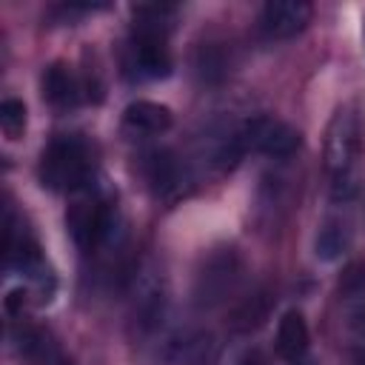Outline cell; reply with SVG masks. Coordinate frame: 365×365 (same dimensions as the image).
<instances>
[{"instance_id": "13", "label": "cell", "mask_w": 365, "mask_h": 365, "mask_svg": "<svg viewBox=\"0 0 365 365\" xmlns=\"http://www.w3.org/2000/svg\"><path fill=\"white\" fill-rule=\"evenodd\" d=\"M348 242H351V228H348V222L331 217V220L322 222V228H319V234H317V257H319V259H336V257L348 248Z\"/></svg>"}, {"instance_id": "16", "label": "cell", "mask_w": 365, "mask_h": 365, "mask_svg": "<svg viewBox=\"0 0 365 365\" xmlns=\"http://www.w3.org/2000/svg\"><path fill=\"white\" fill-rule=\"evenodd\" d=\"M351 365H365V322H359L351 334Z\"/></svg>"}, {"instance_id": "7", "label": "cell", "mask_w": 365, "mask_h": 365, "mask_svg": "<svg viewBox=\"0 0 365 365\" xmlns=\"http://www.w3.org/2000/svg\"><path fill=\"white\" fill-rule=\"evenodd\" d=\"M237 279H240V259H237V254L231 248L228 251L222 248V251L211 254L205 268L200 271V277H197V299L202 305H214V302L225 299L234 291Z\"/></svg>"}, {"instance_id": "2", "label": "cell", "mask_w": 365, "mask_h": 365, "mask_svg": "<svg viewBox=\"0 0 365 365\" xmlns=\"http://www.w3.org/2000/svg\"><path fill=\"white\" fill-rule=\"evenodd\" d=\"M66 222L68 231L77 242V248L83 251H94L100 245H106L114 237L117 228V208H111L108 202H103L97 194L86 188L74 191V202L66 211Z\"/></svg>"}, {"instance_id": "14", "label": "cell", "mask_w": 365, "mask_h": 365, "mask_svg": "<svg viewBox=\"0 0 365 365\" xmlns=\"http://www.w3.org/2000/svg\"><path fill=\"white\" fill-rule=\"evenodd\" d=\"M265 314H268V297L265 294H257V297H251V299H245L237 311H234V328H240V331H248V328H257L262 319H265Z\"/></svg>"}, {"instance_id": "3", "label": "cell", "mask_w": 365, "mask_h": 365, "mask_svg": "<svg viewBox=\"0 0 365 365\" xmlns=\"http://www.w3.org/2000/svg\"><path fill=\"white\" fill-rule=\"evenodd\" d=\"M165 26L134 23L131 40L125 46L123 66L137 80H163L171 74V54L165 46Z\"/></svg>"}, {"instance_id": "15", "label": "cell", "mask_w": 365, "mask_h": 365, "mask_svg": "<svg viewBox=\"0 0 365 365\" xmlns=\"http://www.w3.org/2000/svg\"><path fill=\"white\" fill-rule=\"evenodd\" d=\"M0 128L9 140H17L26 131V106L14 97L0 103Z\"/></svg>"}, {"instance_id": "12", "label": "cell", "mask_w": 365, "mask_h": 365, "mask_svg": "<svg viewBox=\"0 0 365 365\" xmlns=\"http://www.w3.org/2000/svg\"><path fill=\"white\" fill-rule=\"evenodd\" d=\"M145 168H148V182L154 185L157 194L165 197V194L180 191L182 174H180V163H177L171 154H165V151H154V154H148Z\"/></svg>"}, {"instance_id": "5", "label": "cell", "mask_w": 365, "mask_h": 365, "mask_svg": "<svg viewBox=\"0 0 365 365\" xmlns=\"http://www.w3.org/2000/svg\"><path fill=\"white\" fill-rule=\"evenodd\" d=\"M356 151H359V123H356V114L342 106L336 108V114L331 117L328 123V131H325V165L334 177H345L356 160Z\"/></svg>"}, {"instance_id": "4", "label": "cell", "mask_w": 365, "mask_h": 365, "mask_svg": "<svg viewBox=\"0 0 365 365\" xmlns=\"http://www.w3.org/2000/svg\"><path fill=\"white\" fill-rule=\"evenodd\" d=\"M240 143L245 151H259L268 157H291L299 148V131L277 117H254L240 128Z\"/></svg>"}, {"instance_id": "6", "label": "cell", "mask_w": 365, "mask_h": 365, "mask_svg": "<svg viewBox=\"0 0 365 365\" xmlns=\"http://www.w3.org/2000/svg\"><path fill=\"white\" fill-rule=\"evenodd\" d=\"M11 342L26 365H71V356L54 339V334L34 322H17L11 328Z\"/></svg>"}, {"instance_id": "10", "label": "cell", "mask_w": 365, "mask_h": 365, "mask_svg": "<svg viewBox=\"0 0 365 365\" xmlns=\"http://www.w3.org/2000/svg\"><path fill=\"white\" fill-rule=\"evenodd\" d=\"M123 125L131 134H145V137L163 134L171 128V108L151 100H134L123 111Z\"/></svg>"}, {"instance_id": "8", "label": "cell", "mask_w": 365, "mask_h": 365, "mask_svg": "<svg viewBox=\"0 0 365 365\" xmlns=\"http://www.w3.org/2000/svg\"><path fill=\"white\" fill-rule=\"evenodd\" d=\"M311 20V3L305 0H271L259 14V29L271 40H288L299 34Z\"/></svg>"}, {"instance_id": "1", "label": "cell", "mask_w": 365, "mask_h": 365, "mask_svg": "<svg viewBox=\"0 0 365 365\" xmlns=\"http://www.w3.org/2000/svg\"><path fill=\"white\" fill-rule=\"evenodd\" d=\"M40 182L51 191H80L91 177V154L83 137L57 134L40 154Z\"/></svg>"}, {"instance_id": "9", "label": "cell", "mask_w": 365, "mask_h": 365, "mask_svg": "<svg viewBox=\"0 0 365 365\" xmlns=\"http://www.w3.org/2000/svg\"><path fill=\"white\" fill-rule=\"evenodd\" d=\"M43 97L48 100V106H54L57 111H68L77 108L83 100V83L77 80V74L71 71V66L66 63H51L43 71Z\"/></svg>"}, {"instance_id": "11", "label": "cell", "mask_w": 365, "mask_h": 365, "mask_svg": "<svg viewBox=\"0 0 365 365\" xmlns=\"http://www.w3.org/2000/svg\"><path fill=\"white\" fill-rule=\"evenodd\" d=\"M308 351V325L299 311H285L277 328V354L282 359H299Z\"/></svg>"}]
</instances>
